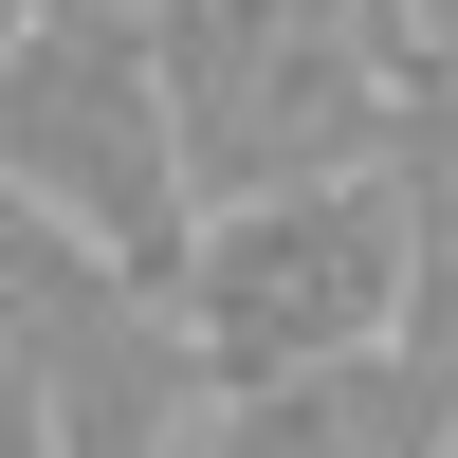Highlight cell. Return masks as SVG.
Here are the masks:
<instances>
[{"label":"cell","mask_w":458,"mask_h":458,"mask_svg":"<svg viewBox=\"0 0 458 458\" xmlns=\"http://www.w3.org/2000/svg\"><path fill=\"white\" fill-rule=\"evenodd\" d=\"M19 367H37V403H55V458H183L220 422V367H202V330H183L165 276H92Z\"/></svg>","instance_id":"277c9868"},{"label":"cell","mask_w":458,"mask_h":458,"mask_svg":"<svg viewBox=\"0 0 458 458\" xmlns=\"http://www.w3.org/2000/svg\"><path fill=\"white\" fill-rule=\"evenodd\" d=\"M92 276H110V257L73 239V220L37 202V183H0V349H37V330H55V312H73Z\"/></svg>","instance_id":"52a82bcc"},{"label":"cell","mask_w":458,"mask_h":458,"mask_svg":"<svg viewBox=\"0 0 458 458\" xmlns=\"http://www.w3.org/2000/svg\"><path fill=\"white\" fill-rule=\"evenodd\" d=\"M19 37H37V0H0V73H19Z\"/></svg>","instance_id":"30bf717a"},{"label":"cell","mask_w":458,"mask_h":458,"mask_svg":"<svg viewBox=\"0 0 458 458\" xmlns=\"http://www.w3.org/2000/svg\"><path fill=\"white\" fill-rule=\"evenodd\" d=\"M0 458H55V403H37V367L0 349Z\"/></svg>","instance_id":"ba28073f"},{"label":"cell","mask_w":458,"mask_h":458,"mask_svg":"<svg viewBox=\"0 0 458 458\" xmlns=\"http://www.w3.org/2000/svg\"><path fill=\"white\" fill-rule=\"evenodd\" d=\"M202 458H458V403L422 349H330V367H276V386H220Z\"/></svg>","instance_id":"5b68a950"},{"label":"cell","mask_w":458,"mask_h":458,"mask_svg":"<svg viewBox=\"0 0 458 458\" xmlns=\"http://www.w3.org/2000/svg\"><path fill=\"white\" fill-rule=\"evenodd\" d=\"M386 183H403V239H422V312H403V349H422V330L458 312V92H403Z\"/></svg>","instance_id":"8992f818"},{"label":"cell","mask_w":458,"mask_h":458,"mask_svg":"<svg viewBox=\"0 0 458 458\" xmlns=\"http://www.w3.org/2000/svg\"><path fill=\"white\" fill-rule=\"evenodd\" d=\"M183 330H202L220 386H276V367H330V349H403L422 312V239H403V183L349 165V183H257V202H202L183 239Z\"/></svg>","instance_id":"6da1fadb"},{"label":"cell","mask_w":458,"mask_h":458,"mask_svg":"<svg viewBox=\"0 0 458 458\" xmlns=\"http://www.w3.org/2000/svg\"><path fill=\"white\" fill-rule=\"evenodd\" d=\"M147 37H165V110H183L202 202L349 183L403 129L386 55H367V0H147Z\"/></svg>","instance_id":"7a4b0ae2"},{"label":"cell","mask_w":458,"mask_h":458,"mask_svg":"<svg viewBox=\"0 0 458 458\" xmlns=\"http://www.w3.org/2000/svg\"><path fill=\"white\" fill-rule=\"evenodd\" d=\"M0 183H37L110 276H183L202 165H183V110H165V37L147 19H37L19 73H0Z\"/></svg>","instance_id":"3957f363"},{"label":"cell","mask_w":458,"mask_h":458,"mask_svg":"<svg viewBox=\"0 0 458 458\" xmlns=\"http://www.w3.org/2000/svg\"><path fill=\"white\" fill-rule=\"evenodd\" d=\"M422 367H440V403H458V312H440V330H422Z\"/></svg>","instance_id":"9c48e42d"}]
</instances>
